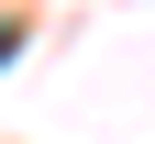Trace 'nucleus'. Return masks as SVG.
Here are the masks:
<instances>
[{
	"label": "nucleus",
	"mask_w": 155,
	"mask_h": 144,
	"mask_svg": "<svg viewBox=\"0 0 155 144\" xmlns=\"http://www.w3.org/2000/svg\"><path fill=\"white\" fill-rule=\"evenodd\" d=\"M11 45H22V33H11V22H0V67H11Z\"/></svg>",
	"instance_id": "1"
}]
</instances>
